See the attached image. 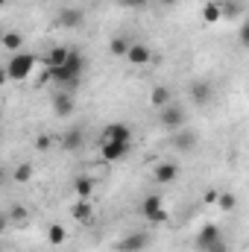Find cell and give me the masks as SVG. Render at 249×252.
Masks as SVG:
<instances>
[{"label": "cell", "mask_w": 249, "mask_h": 252, "mask_svg": "<svg viewBox=\"0 0 249 252\" xmlns=\"http://www.w3.org/2000/svg\"><path fill=\"white\" fill-rule=\"evenodd\" d=\"M205 202H217V190H208L205 193Z\"/></svg>", "instance_id": "obj_33"}, {"label": "cell", "mask_w": 249, "mask_h": 252, "mask_svg": "<svg viewBox=\"0 0 249 252\" xmlns=\"http://www.w3.org/2000/svg\"><path fill=\"white\" fill-rule=\"evenodd\" d=\"M64 241H67L64 226H62V223H53V226L47 229V244H50V247H62Z\"/></svg>", "instance_id": "obj_23"}, {"label": "cell", "mask_w": 249, "mask_h": 252, "mask_svg": "<svg viewBox=\"0 0 249 252\" xmlns=\"http://www.w3.org/2000/svg\"><path fill=\"white\" fill-rule=\"evenodd\" d=\"M6 217H9V223H27V220H30V211H27L24 205H12Z\"/></svg>", "instance_id": "obj_26"}, {"label": "cell", "mask_w": 249, "mask_h": 252, "mask_svg": "<svg viewBox=\"0 0 249 252\" xmlns=\"http://www.w3.org/2000/svg\"><path fill=\"white\" fill-rule=\"evenodd\" d=\"M3 182H6V167L0 164V185H3Z\"/></svg>", "instance_id": "obj_35"}, {"label": "cell", "mask_w": 249, "mask_h": 252, "mask_svg": "<svg viewBox=\"0 0 249 252\" xmlns=\"http://www.w3.org/2000/svg\"><path fill=\"white\" fill-rule=\"evenodd\" d=\"M129 150H132V141H103L100 158L103 161H121V158L129 156Z\"/></svg>", "instance_id": "obj_5"}, {"label": "cell", "mask_w": 249, "mask_h": 252, "mask_svg": "<svg viewBox=\"0 0 249 252\" xmlns=\"http://www.w3.org/2000/svg\"><path fill=\"white\" fill-rule=\"evenodd\" d=\"M82 147H85V132L76 129V126L67 129L62 138H59V150H62V153H70V156H73V153H79Z\"/></svg>", "instance_id": "obj_10"}, {"label": "cell", "mask_w": 249, "mask_h": 252, "mask_svg": "<svg viewBox=\"0 0 249 252\" xmlns=\"http://www.w3.org/2000/svg\"><path fill=\"white\" fill-rule=\"evenodd\" d=\"M50 147H53V141H50L47 135H38V138H35V150H41V153H47Z\"/></svg>", "instance_id": "obj_29"}, {"label": "cell", "mask_w": 249, "mask_h": 252, "mask_svg": "<svg viewBox=\"0 0 249 252\" xmlns=\"http://www.w3.org/2000/svg\"><path fill=\"white\" fill-rule=\"evenodd\" d=\"M129 44H132V41H129L126 35H115V38L109 41V53H112V56H121V59H124L126 50H129Z\"/></svg>", "instance_id": "obj_24"}, {"label": "cell", "mask_w": 249, "mask_h": 252, "mask_svg": "<svg viewBox=\"0 0 249 252\" xmlns=\"http://www.w3.org/2000/svg\"><path fill=\"white\" fill-rule=\"evenodd\" d=\"M214 97V85L208 79H193L190 82V103L193 106H208Z\"/></svg>", "instance_id": "obj_9"}, {"label": "cell", "mask_w": 249, "mask_h": 252, "mask_svg": "<svg viewBox=\"0 0 249 252\" xmlns=\"http://www.w3.org/2000/svg\"><path fill=\"white\" fill-rule=\"evenodd\" d=\"M53 112H56V118H70L73 115V94L70 91H56L53 94Z\"/></svg>", "instance_id": "obj_14"}, {"label": "cell", "mask_w": 249, "mask_h": 252, "mask_svg": "<svg viewBox=\"0 0 249 252\" xmlns=\"http://www.w3.org/2000/svg\"><path fill=\"white\" fill-rule=\"evenodd\" d=\"M220 18H223V15H220V3H214V0L205 3V9H202V21H205V24H217Z\"/></svg>", "instance_id": "obj_25"}, {"label": "cell", "mask_w": 249, "mask_h": 252, "mask_svg": "<svg viewBox=\"0 0 249 252\" xmlns=\"http://www.w3.org/2000/svg\"><path fill=\"white\" fill-rule=\"evenodd\" d=\"M67 50H70V47H62V44H59V47H50L41 59L47 62V67H59V64H64V59H67Z\"/></svg>", "instance_id": "obj_20"}, {"label": "cell", "mask_w": 249, "mask_h": 252, "mask_svg": "<svg viewBox=\"0 0 249 252\" xmlns=\"http://www.w3.org/2000/svg\"><path fill=\"white\" fill-rule=\"evenodd\" d=\"M150 0H124V6H129V9H144Z\"/></svg>", "instance_id": "obj_31"}, {"label": "cell", "mask_w": 249, "mask_h": 252, "mask_svg": "<svg viewBox=\"0 0 249 252\" xmlns=\"http://www.w3.org/2000/svg\"><path fill=\"white\" fill-rule=\"evenodd\" d=\"M238 32H241V47H247V44H249V24H241V30H238Z\"/></svg>", "instance_id": "obj_30"}, {"label": "cell", "mask_w": 249, "mask_h": 252, "mask_svg": "<svg viewBox=\"0 0 249 252\" xmlns=\"http://www.w3.org/2000/svg\"><path fill=\"white\" fill-rule=\"evenodd\" d=\"M32 173H35V167H32L30 161H21V164H15V170H12V179H15L18 185H27V182L32 179Z\"/></svg>", "instance_id": "obj_21"}, {"label": "cell", "mask_w": 249, "mask_h": 252, "mask_svg": "<svg viewBox=\"0 0 249 252\" xmlns=\"http://www.w3.org/2000/svg\"><path fill=\"white\" fill-rule=\"evenodd\" d=\"M217 238H223V232H220V226H214V223H205L199 232H196V250L202 252L205 247H211Z\"/></svg>", "instance_id": "obj_15"}, {"label": "cell", "mask_w": 249, "mask_h": 252, "mask_svg": "<svg viewBox=\"0 0 249 252\" xmlns=\"http://www.w3.org/2000/svg\"><path fill=\"white\" fill-rule=\"evenodd\" d=\"M103 141H132V126L124 121H115L103 129Z\"/></svg>", "instance_id": "obj_13"}, {"label": "cell", "mask_w": 249, "mask_h": 252, "mask_svg": "<svg viewBox=\"0 0 249 252\" xmlns=\"http://www.w3.org/2000/svg\"><path fill=\"white\" fill-rule=\"evenodd\" d=\"M6 229H9V217H6V214H3V211H0V235H3V232H6Z\"/></svg>", "instance_id": "obj_32"}, {"label": "cell", "mask_w": 249, "mask_h": 252, "mask_svg": "<svg viewBox=\"0 0 249 252\" xmlns=\"http://www.w3.org/2000/svg\"><path fill=\"white\" fill-rule=\"evenodd\" d=\"M6 3H12V0H0V6H6Z\"/></svg>", "instance_id": "obj_37"}, {"label": "cell", "mask_w": 249, "mask_h": 252, "mask_svg": "<svg viewBox=\"0 0 249 252\" xmlns=\"http://www.w3.org/2000/svg\"><path fill=\"white\" fill-rule=\"evenodd\" d=\"M85 67H88V59L79 53V50H67V59H64V64H59V67H47V73H50V79L56 82V88L59 91H76L79 88V82H82V76H85Z\"/></svg>", "instance_id": "obj_1"}, {"label": "cell", "mask_w": 249, "mask_h": 252, "mask_svg": "<svg viewBox=\"0 0 249 252\" xmlns=\"http://www.w3.org/2000/svg\"><path fill=\"white\" fill-rule=\"evenodd\" d=\"M73 193H76L79 199H91V196H94V179H91V176H76V179H73Z\"/></svg>", "instance_id": "obj_18"}, {"label": "cell", "mask_w": 249, "mask_h": 252, "mask_svg": "<svg viewBox=\"0 0 249 252\" xmlns=\"http://www.w3.org/2000/svg\"><path fill=\"white\" fill-rule=\"evenodd\" d=\"M161 3H164V6H173V3H179V0H161Z\"/></svg>", "instance_id": "obj_36"}, {"label": "cell", "mask_w": 249, "mask_h": 252, "mask_svg": "<svg viewBox=\"0 0 249 252\" xmlns=\"http://www.w3.org/2000/svg\"><path fill=\"white\" fill-rule=\"evenodd\" d=\"M35 62H38V56H35V53H27V50L12 53V56H9V62H6V76H9L12 82H24V79L32 73Z\"/></svg>", "instance_id": "obj_2"}, {"label": "cell", "mask_w": 249, "mask_h": 252, "mask_svg": "<svg viewBox=\"0 0 249 252\" xmlns=\"http://www.w3.org/2000/svg\"><path fill=\"white\" fill-rule=\"evenodd\" d=\"M170 135H173V147H176L179 153H193V150L199 147V135H196L193 129H187V126L170 132Z\"/></svg>", "instance_id": "obj_8"}, {"label": "cell", "mask_w": 249, "mask_h": 252, "mask_svg": "<svg viewBox=\"0 0 249 252\" xmlns=\"http://www.w3.org/2000/svg\"><path fill=\"white\" fill-rule=\"evenodd\" d=\"M0 44H3L9 53H21V47H24V35H21L18 30H3V38H0Z\"/></svg>", "instance_id": "obj_16"}, {"label": "cell", "mask_w": 249, "mask_h": 252, "mask_svg": "<svg viewBox=\"0 0 249 252\" xmlns=\"http://www.w3.org/2000/svg\"><path fill=\"white\" fill-rule=\"evenodd\" d=\"M217 205H220L223 211H235L238 196H235V193H229V190H226V193H217Z\"/></svg>", "instance_id": "obj_27"}, {"label": "cell", "mask_w": 249, "mask_h": 252, "mask_svg": "<svg viewBox=\"0 0 249 252\" xmlns=\"http://www.w3.org/2000/svg\"><path fill=\"white\" fill-rule=\"evenodd\" d=\"M220 15L223 18H241L244 15V0H223L220 3Z\"/></svg>", "instance_id": "obj_22"}, {"label": "cell", "mask_w": 249, "mask_h": 252, "mask_svg": "<svg viewBox=\"0 0 249 252\" xmlns=\"http://www.w3.org/2000/svg\"><path fill=\"white\" fill-rule=\"evenodd\" d=\"M202 252H232V247H229V241H226V238H217L211 247H205Z\"/></svg>", "instance_id": "obj_28"}, {"label": "cell", "mask_w": 249, "mask_h": 252, "mask_svg": "<svg viewBox=\"0 0 249 252\" xmlns=\"http://www.w3.org/2000/svg\"><path fill=\"white\" fill-rule=\"evenodd\" d=\"M150 235L147 232H132V235H126V238H121L118 241V247L115 250L118 252H144L147 247H150Z\"/></svg>", "instance_id": "obj_7"}, {"label": "cell", "mask_w": 249, "mask_h": 252, "mask_svg": "<svg viewBox=\"0 0 249 252\" xmlns=\"http://www.w3.org/2000/svg\"><path fill=\"white\" fill-rule=\"evenodd\" d=\"M6 82H9V76H6V67L0 64V85H6Z\"/></svg>", "instance_id": "obj_34"}, {"label": "cell", "mask_w": 249, "mask_h": 252, "mask_svg": "<svg viewBox=\"0 0 249 252\" xmlns=\"http://www.w3.org/2000/svg\"><path fill=\"white\" fill-rule=\"evenodd\" d=\"M179 164L176 161H161V164H156V170H153V179H156V185H170V182H176L179 179Z\"/></svg>", "instance_id": "obj_11"}, {"label": "cell", "mask_w": 249, "mask_h": 252, "mask_svg": "<svg viewBox=\"0 0 249 252\" xmlns=\"http://www.w3.org/2000/svg\"><path fill=\"white\" fill-rule=\"evenodd\" d=\"M70 214H73V220H76V223H85V226L94 220V208H91V202H88V199H79V202L73 205V211H70Z\"/></svg>", "instance_id": "obj_17"}, {"label": "cell", "mask_w": 249, "mask_h": 252, "mask_svg": "<svg viewBox=\"0 0 249 252\" xmlns=\"http://www.w3.org/2000/svg\"><path fill=\"white\" fill-rule=\"evenodd\" d=\"M161 112V126L167 129V132H176V129H182V126H187V109L182 106V103H167L164 109H158Z\"/></svg>", "instance_id": "obj_3"}, {"label": "cell", "mask_w": 249, "mask_h": 252, "mask_svg": "<svg viewBox=\"0 0 249 252\" xmlns=\"http://www.w3.org/2000/svg\"><path fill=\"white\" fill-rule=\"evenodd\" d=\"M0 38H3V27H0Z\"/></svg>", "instance_id": "obj_38"}, {"label": "cell", "mask_w": 249, "mask_h": 252, "mask_svg": "<svg viewBox=\"0 0 249 252\" xmlns=\"http://www.w3.org/2000/svg\"><path fill=\"white\" fill-rule=\"evenodd\" d=\"M141 214H144V217H147L153 226H161V223H167L164 202H161V196H156V193L144 196V202H141Z\"/></svg>", "instance_id": "obj_4"}, {"label": "cell", "mask_w": 249, "mask_h": 252, "mask_svg": "<svg viewBox=\"0 0 249 252\" xmlns=\"http://www.w3.org/2000/svg\"><path fill=\"white\" fill-rule=\"evenodd\" d=\"M56 24L64 27V30L82 27V24H85V9H79V6H64V9H59V15H56Z\"/></svg>", "instance_id": "obj_6"}, {"label": "cell", "mask_w": 249, "mask_h": 252, "mask_svg": "<svg viewBox=\"0 0 249 252\" xmlns=\"http://www.w3.org/2000/svg\"><path fill=\"white\" fill-rule=\"evenodd\" d=\"M150 103H153V109H164L167 103H173V97H170V88H164V85H156V88L150 91Z\"/></svg>", "instance_id": "obj_19"}, {"label": "cell", "mask_w": 249, "mask_h": 252, "mask_svg": "<svg viewBox=\"0 0 249 252\" xmlns=\"http://www.w3.org/2000/svg\"><path fill=\"white\" fill-rule=\"evenodd\" d=\"M124 59L126 62H132V64H150L153 62V50H150L147 44H141V41H132Z\"/></svg>", "instance_id": "obj_12"}]
</instances>
